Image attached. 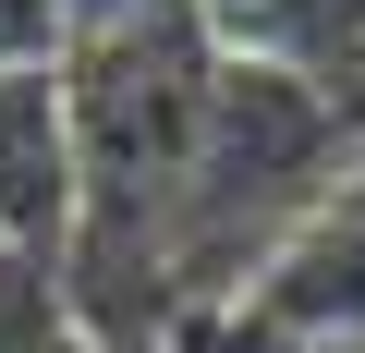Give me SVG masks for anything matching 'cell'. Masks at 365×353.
Listing matches in <instances>:
<instances>
[{
    "mask_svg": "<svg viewBox=\"0 0 365 353\" xmlns=\"http://www.w3.org/2000/svg\"><path fill=\"white\" fill-rule=\"evenodd\" d=\"M170 353H317V341H304V329H280L256 292H207L195 317L170 329Z\"/></svg>",
    "mask_w": 365,
    "mask_h": 353,
    "instance_id": "3957f363",
    "label": "cell"
},
{
    "mask_svg": "<svg viewBox=\"0 0 365 353\" xmlns=\"http://www.w3.org/2000/svg\"><path fill=\"white\" fill-rule=\"evenodd\" d=\"M49 61H61L49 0H0V73H49Z\"/></svg>",
    "mask_w": 365,
    "mask_h": 353,
    "instance_id": "277c9868",
    "label": "cell"
},
{
    "mask_svg": "<svg viewBox=\"0 0 365 353\" xmlns=\"http://www.w3.org/2000/svg\"><path fill=\"white\" fill-rule=\"evenodd\" d=\"M134 13H158V0H49L61 49H73V37H110V25H134Z\"/></svg>",
    "mask_w": 365,
    "mask_h": 353,
    "instance_id": "5b68a950",
    "label": "cell"
},
{
    "mask_svg": "<svg viewBox=\"0 0 365 353\" xmlns=\"http://www.w3.org/2000/svg\"><path fill=\"white\" fill-rule=\"evenodd\" d=\"M73 244V122H61V61L0 73V256L61 268Z\"/></svg>",
    "mask_w": 365,
    "mask_h": 353,
    "instance_id": "7a4b0ae2",
    "label": "cell"
},
{
    "mask_svg": "<svg viewBox=\"0 0 365 353\" xmlns=\"http://www.w3.org/2000/svg\"><path fill=\"white\" fill-rule=\"evenodd\" d=\"M256 305H268L280 329H304L317 353H365V170L329 183V195L280 232V256L256 268Z\"/></svg>",
    "mask_w": 365,
    "mask_h": 353,
    "instance_id": "6da1fadb",
    "label": "cell"
}]
</instances>
